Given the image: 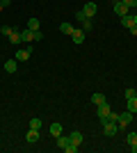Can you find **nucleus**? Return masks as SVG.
<instances>
[{
    "mask_svg": "<svg viewBox=\"0 0 137 153\" xmlns=\"http://www.w3.org/2000/svg\"><path fill=\"white\" fill-rule=\"evenodd\" d=\"M91 103H94V105H103V103H107L105 101V94H101V91H96V94H91Z\"/></svg>",
    "mask_w": 137,
    "mask_h": 153,
    "instance_id": "f8f14e48",
    "label": "nucleus"
},
{
    "mask_svg": "<svg viewBox=\"0 0 137 153\" xmlns=\"http://www.w3.org/2000/svg\"><path fill=\"white\" fill-rule=\"evenodd\" d=\"M130 151H133V153H137V144H135V146H130Z\"/></svg>",
    "mask_w": 137,
    "mask_h": 153,
    "instance_id": "c85d7f7f",
    "label": "nucleus"
},
{
    "mask_svg": "<svg viewBox=\"0 0 137 153\" xmlns=\"http://www.w3.org/2000/svg\"><path fill=\"white\" fill-rule=\"evenodd\" d=\"M135 119H137V112H135Z\"/></svg>",
    "mask_w": 137,
    "mask_h": 153,
    "instance_id": "2f4dec72",
    "label": "nucleus"
},
{
    "mask_svg": "<svg viewBox=\"0 0 137 153\" xmlns=\"http://www.w3.org/2000/svg\"><path fill=\"white\" fill-rule=\"evenodd\" d=\"M80 30L89 32V30H91V21H89V19H85V21H82V23H80Z\"/></svg>",
    "mask_w": 137,
    "mask_h": 153,
    "instance_id": "412c9836",
    "label": "nucleus"
},
{
    "mask_svg": "<svg viewBox=\"0 0 137 153\" xmlns=\"http://www.w3.org/2000/svg\"><path fill=\"white\" fill-rule=\"evenodd\" d=\"M117 130H119V126L114 121H103V133H105V137H114L117 135Z\"/></svg>",
    "mask_w": 137,
    "mask_h": 153,
    "instance_id": "f03ea898",
    "label": "nucleus"
},
{
    "mask_svg": "<svg viewBox=\"0 0 137 153\" xmlns=\"http://www.w3.org/2000/svg\"><path fill=\"white\" fill-rule=\"evenodd\" d=\"M16 66H19L16 59H7V62H5V71H7V73H16Z\"/></svg>",
    "mask_w": 137,
    "mask_h": 153,
    "instance_id": "4468645a",
    "label": "nucleus"
},
{
    "mask_svg": "<svg viewBox=\"0 0 137 153\" xmlns=\"http://www.w3.org/2000/svg\"><path fill=\"white\" fill-rule=\"evenodd\" d=\"M126 110H128V112H133V114L137 112V96H133V98H126Z\"/></svg>",
    "mask_w": 137,
    "mask_h": 153,
    "instance_id": "9b49d317",
    "label": "nucleus"
},
{
    "mask_svg": "<svg viewBox=\"0 0 137 153\" xmlns=\"http://www.w3.org/2000/svg\"><path fill=\"white\" fill-rule=\"evenodd\" d=\"M59 30H62V34H69V37H71L76 27H73L71 23H62V25H59Z\"/></svg>",
    "mask_w": 137,
    "mask_h": 153,
    "instance_id": "dca6fc26",
    "label": "nucleus"
},
{
    "mask_svg": "<svg viewBox=\"0 0 137 153\" xmlns=\"http://www.w3.org/2000/svg\"><path fill=\"white\" fill-rule=\"evenodd\" d=\"M114 2H119V0H114Z\"/></svg>",
    "mask_w": 137,
    "mask_h": 153,
    "instance_id": "473e14b6",
    "label": "nucleus"
},
{
    "mask_svg": "<svg viewBox=\"0 0 137 153\" xmlns=\"http://www.w3.org/2000/svg\"><path fill=\"white\" fill-rule=\"evenodd\" d=\"M19 41H21V32L12 30V32H9V44H19Z\"/></svg>",
    "mask_w": 137,
    "mask_h": 153,
    "instance_id": "a211bd4d",
    "label": "nucleus"
},
{
    "mask_svg": "<svg viewBox=\"0 0 137 153\" xmlns=\"http://www.w3.org/2000/svg\"><path fill=\"white\" fill-rule=\"evenodd\" d=\"M96 114H98V119H101V121H105V119H107V114H110V105H107V103L98 105V108H96Z\"/></svg>",
    "mask_w": 137,
    "mask_h": 153,
    "instance_id": "39448f33",
    "label": "nucleus"
},
{
    "mask_svg": "<svg viewBox=\"0 0 137 153\" xmlns=\"http://www.w3.org/2000/svg\"><path fill=\"white\" fill-rule=\"evenodd\" d=\"M30 55H32V53L27 51V48H21V51H16L14 59H16V62H25V59H30Z\"/></svg>",
    "mask_w": 137,
    "mask_h": 153,
    "instance_id": "1a4fd4ad",
    "label": "nucleus"
},
{
    "mask_svg": "<svg viewBox=\"0 0 137 153\" xmlns=\"http://www.w3.org/2000/svg\"><path fill=\"white\" fill-rule=\"evenodd\" d=\"M85 37H87V32L85 30H73V34H71V39H73V44H82V41H85Z\"/></svg>",
    "mask_w": 137,
    "mask_h": 153,
    "instance_id": "6e6552de",
    "label": "nucleus"
},
{
    "mask_svg": "<svg viewBox=\"0 0 137 153\" xmlns=\"http://www.w3.org/2000/svg\"><path fill=\"white\" fill-rule=\"evenodd\" d=\"M39 130H34V128H30V130H27V135H25V140H27V144H37V142H39Z\"/></svg>",
    "mask_w": 137,
    "mask_h": 153,
    "instance_id": "0eeeda50",
    "label": "nucleus"
},
{
    "mask_svg": "<svg viewBox=\"0 0 137 153\" xmlns=\"http://www.w3.org/2000/svg\"><path fill=\"white\" fill-rule=\"evenodd\" d=\"M124 2H126L128 7H137V0H124Z\"/></svg>",
    "mask_w": 137,
    "mask_h": 153,
    "instance_id": "a878e982",
    "label": "nucleus"
},
{
    "mask_svg": "<svg viewBox=\"0 0 137 153\" xmlns=\"http://www.w3.org/2000/svg\"><path fill=\"white\" fill-rule=\"evenodd\" d=\"M124 96H126V98H133V96H137V89H126Z\"/></svg>",
    "mask_w": 137,
    "mask_h": 153,
    "instance_id": "5701e85b",
    "label": "nucleus"
},
{
    "mask_svg": "<svg viewBox=\"0 0 137 153\" xmlns=\"http://www.w3.org/2000/svg\"><path fill=\"white\" fill-rule=\"evenodd\" d=\"M128 12H130V7L126 5L124 0H119V2H114V14H117V16H126Z\"/></svg>",
    "mask_w": 137,
    "mask_h": 153,
    "instance_id": "7ed1b4c3",
    "label": "nucleus"
},
{
    "mask_svg": "<svg viewBox=\"0 0 137 153\" xmlns=\"http://www.w3.org/2000/svg\"><path fill=\"white\" fill-rule=\"evenodd\" d=\"M87 16H85V12H82V9H80L78 14H76V21H78V23H82V21H85Z\"/></svg>",
    "mask_w": 137,
    "mask_h": 153,
    "instance_id": "b1692460",
    "label": "nucleus"
},
{
    "mask_svg": "<svg viewBox=\"0 0 137 153\" xmlns=\"http://www.w3.org/2000/svg\"><path fill=\"white\" fill-rule=\"evenodd\" d=\"M133 119H135V114L126 110V112H121V114H119V121H117V126H119V128H126V126H128V123L133 121Z\"/></svg>",
    "mask_w": 137,
    "mask_h": 153,
    "instance_id": "f257e3e1",
    "label": "nucleus"
},
{
    "mask_svg": "<svg viewBox=\"0 0 137 153\" xmlns=\"http://www.w3.org/2000/svg\"><path fill=\"white\" fill-rule=\"evenodd\" d=\"M130 32H133V34H137V25H133V27H130Z\"/></svg>",
    "mask_w": 137,
    "mask_h": 153,
    "instance_id": "cd10ccee",
    "label": "nucleus"
},
{
    "mask_svg": "<svg viewBox=\"0 0 137 153\" xmlns=\"http://www.w3.org/2000/svg\"><path fill=\"white\" fill-rule=\"evenodd\" d=\"M0 5H2V9H5V7H9V5H12V0H0Z\"/></svg>",
    "mask_w": 137,
    "mask_h": 153,
    "instance_id": "bb28decb",
    "label": "nucleus"
},
{
    "mask_svg": "<svg viewBox=\"0 0 137 153\" xmlns=\"http://www.w3.org/2000/svg\"><path fill=\"white\" fill-rule=\"evenodd\" d=\"M50 135L53 137H59L62 135V123H50Z\"/></svg>",
    "mask_w": 137,
    "mask_h": 153,
    "instance_id": "f3484780",
    "label": "nucleus"
},
{
    "mask_svg": "<svg viewBox=\"0 0 137 153\" xmlns=\"http://www.w3.org/2000/svg\"><path fill=\"white\" fill-rule=\"evenodd\" d=\"M0 12H2V5H0Z\"/></svg>",
    "mask_w": 137,
    "mask_h": 153,
    "instance_id": "7c9ffc66",
    "label": "nucleus"
},
{
    "mask_svg": "<svg viewBox=\"0 0 137 153\" xmlns=\"http://www.w3.org/2000/svg\"><path fill=\"white\" fill-rule=\"evenodd\" d=\"M82 12H85L87 19H94V16H96V12H98V5H96V2H87V5L82 7Z\"/></svg>",
    "mask_w": 137,
    "mask_h": 153,
    "instance_id": "20e7f679",
    "label": "nucleus"
},
{
    "mask_svg": "<svg viewBox=\"0 0 137 153\" xmlns=\"http://www.w3.org/2000/svg\"><path fill=\"white\" fill-rule=\"evenodd\" d=\"M135 23H137V14H135Z\"/></svg>",
    "mask_w": 137,
    "mask_h": 153,
    "instance_id": "c756f323",
    "label": "nucleus"
},
{
    "mask_svg": "<svg viewBox=\"0 0 137 153\" xmlns=\"http://www.w3.org/2000/svg\"><path fill=\"white\" fill-rule=\"evenodd\" d=\"M30 128H34V130H39V128H41V119H39V117H32V119H30Z\"/></svg>",
    "mask_w": 137,
    "mask_h": 153,
    "instance_id": "aec40b11",
    "label": "nucleus"
},
{
    "mask_svg": "<svg viewBox=\"0 0 137 153\" xmlns=\"http://www.w3.org/2000/svg\"><path fill=\"white\" fill-rule=\"evenodd\" d=\"M121 25L130 30L133 25H137V23H135V16H130V14H126V16H121Z\"/></svg>",
    "mask_w": 137,
    "mask_h": 153,
    "instance_id": "9d476101",
    "label": "nucleus"
},
{
    "mask_svg": "<svg viewBox=\"0 0 137 153\" xmlns=\"http://www.w3.org/2000/svg\"><path fill=\"white\" fill-rule=\"evenodd\" d=\"M105 121H114V123H117V121H119V114L110 110V114H107V119H105ZM101 123H103V121H101Z\"/></svg>",
    "mask_w": 137,
    "mask_h": 153,
    "instance_id": "4be33fe9",
    "label": "nucleus"
},
{
    "mask_svg": "<svg viewBox=\"0 0 137 153\" xmlns=\"http://www.w3.org/2000/svg\"><path fill=\"white\" fill-rule=\"evenodd\" d=\"M69 144H71V142H69V135H59V137H57V146L62 149V151H66Z\"/></svg>",
    "mask_w": 137,
    "mask_h": 153,
    "instance_id": "ddd939ff",
    "label": "nucleus"
},
{
    "mask_svg": "<svg viewBox=\"0 0 137 153\" xmlns=\"http://www.w3.org/2000/svg\"><path fill=\"white\" fill-rule=\"evenodd\" d=\"M69 142L76 144V146H80V144H82V133H80V130H71V133H69Z\"/></svg>",
    "mask_w": 137,
    "mask_h": 153,
    "instance_id": "423d86ee",
    "label": "nucleus"
},
{
    "mask_svg": "<svg viewBox=\"0 0 137 153\" xmlns=\"http://www.w3.org/2000/svg\"><path fill=\"white\" fill-rule=\"evenodd\" d=\"M27 30H32V32L41 30V23H39V19H30V21H27Z\"/></svg>",
    "mask_w": 137,
    "mask_h": 153,
    "instance_id": "2eb2a0df",
    "label": "nucleus"
},
{
    "mask_svg": "<svg viewBox=\"0 0 137 153\" xmlns=\"http://www.w3.org/2000/svg\"><path fill=\"white\" fill-rule=\"evenodd\" d=\"M126 144H128V146H135L137 144V133H128L126 135Z\"/></svg>",
    "mask_w": 137,
    "mask_h": 153,
    "instance_id": "6ab92c4d",
    "label": "nucleus"
},
{
    "mask_svg": "<svg viewBox=\"0 0 137 153\" xmlns=\"http://www.w3.org/2000/svg\"><path fill=\"white\" fill-rule=\"evenodd\" d=\"M0 32H2V34H7V37H9V32H12V27H9V25H2V27H0Z\"/></svg>",
    "mask_w": 137,
    "mask_h": 153,
    "instance_id": "393cba45",
    "label": "nucleus"
}]
</instances>
